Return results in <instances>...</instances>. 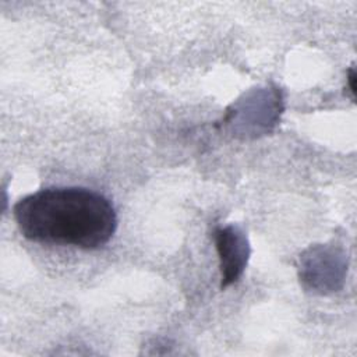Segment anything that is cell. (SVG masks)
<instances>
[{
  "instance_id": "1",
  "label": "cell",
  "mask_w": 357,
  "mask_h": 357,
  "mask_svg": "<svg viewBox=\"0 0 357 357\" xmlns=\"http://www.w3.org/2000/svg\"><path fill=\"white\" fill-rule=\"evenodd\" d=\"M21 234L36 243L96 250L113 237L117 215L102 194L84 187H49L14 205Z\"/></svg>"
},
{
  "instance_id": "2",
  "label": "cell",
  "mask_w": 357,
  "mask_h": 357,
  "mask_svg": "<svg viewBox=\"0 0 357 357\" xmlns=\"http://www.w3.org/2000/svg\"><path fill=\"white\" fill-rule=\"evenodd\" d=\"M213 237L220 259V287L225 289L243 275L250 257V245L245 234L233 225L218 227Z\"/></svg>"
}]
</instances>
